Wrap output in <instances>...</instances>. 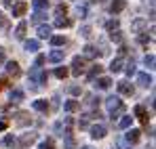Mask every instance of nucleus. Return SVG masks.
Listing matches in <instances>:
<instances>
[{
  "label": "nucleus",
  "instance_id": "1",
  "mask_svg": "<svg viewBox=\"0 0 156 149\" xmlns=\"http://www.w3.org/2000/svg\"><path fill=\"white\" fill-rule=\"evenodd\" d=\"M70 74L72 76L84 74V59H82V57H74V59H72V69H70Z\"/></svg>",
  "mask_w": 156,
  "mask_h": 149
},
{
  "label": "nucleus",
  "instance_id": "2",
  "mask_svg": "<svg viewBox=\"0 0 156 149\" xmlns=\"http://www.w3.org/2000/svg\"><path fill=\"white\" fill-rule=\"evenodd\" d=\"M116 88H118V93L125 95V97H131V95L135 93V88H133V84H131L129 80H120V82L116 84Z\"/></svg>",
  "mask_w": 156,
  "mask_h": 149
},
{
  "label": "nucleus",
  "instance_id": "3",
  "mask_svg": "<svg viewBox=\"0 0 156 149\" xmlns=\"http://www.w3.org/2000/svg\"><path fill=\"white\" fill-rule=\"evenodd\" d=\"M105 134H108V128H105L104 124L91 126V137H93V139H104Z\"/></svg>",
  "mask_w": 156,
  "mask_h": 149
},
{
  "label": "nucleus",
  "instance_id": "4",
  "mask_svg": "<svg viewBox=\"0 0 156 149\" xmlns=\"http://www.w3.org/2000/svg\"><path fill=\"white\" fill-rule=\"evenodd\" d=\"M4 65H6V74H9V76L17 78V76L21 74V69H19V63H17V61H6Z\"/></svg>",
  "mask_w": 156,
  "mask_h": 149
},
{
  "label": "nucleus",
  "instance_id": "5",
  "mask_svg": "<svg viewBox=\"0 0 156 149\" xmlns=\"http://www.w3.org/2000/svg\"><path fill=\"white\" fill-rule=\"evenodd\" d=\"M32 107H34L36 111H40V113H47V111H49V101L47 99H36L32 103Z\"/></svg>",
  "mask_w": 156,
  "mask_h": 149
},
{
  "label": "nucleus",
  "instance_id": "6",
  "mask_svg": "<svg viewBox=\"0 0 156 149\" xmlns=\"http://www.w3.org/2000/svg\"><path fill=\"white\" fill-rule=\"evenodd\" d=\"M137 84H139V86H144V88L152 86V76H150V74H146V72L137 74Z\"/></svg>",
  "mask_w": 156,
  "mask_h": 149
},
{
  "label": "nucleus",
  "instance_id": "7",
  "mask_svg": "<svg viewBox=\"0 0 156 149\" xmlns=\"http://www.w3.org/2000/svg\"><path fill=\"white\" fill-rule=\"evenodd\" d=\"M105 107H108V111H114V109L122 107V101L118 99V97H108L105 99Z\"/></svg>",
  "mask_w": 156,
  "mask_h": 149
},
{
  "label": "nucleus",
  "instance_id": "8",
  "mask_svg": "<svg viewBox=\"0 0 156 149\" xmlns=\"http://www.w3.org/2000/svg\"><path fill=\"white\" fill-rule=\"evenodd\" d=\"M125 6H127V2H125V0H114V2L110 4V13H112V15H118V13H122V11H125Z\"/></svg>",
  "mask_w": 156,
  "mask_h": 149
},
{
  "label": "nucleus",
  "instance_id": "9",
  "mask_svg": "<svg viewBox=\"0 0 156 149\" xmlns=\"http://www.w3.org/2000/svg\"><path fill=\"white\" fill-rule=\"evenodd\" d=\"M27 11V2H17L13 4V17H23Z\"/></svg>",
  "mask_w": 156,
  "mask_h": 149
},
{
  "label": "nucleus",
  "instance_id": "10",
  "mask_svg": "<svg viewBox=\"0 0 156 149\" xmlns=\"http://www.w3.org/2000/svg\"><path fill=\"white\" fill-rule=\"evenodd\" d=\"M63 57H66V50H59V49H55L53 52H49V61L51 63H59V61H63Z\"/></svg>",
  "mask_w": 156,
  "mask_h": 149
},
{
  "label": "nucleus",
  "instance_id": "11",
  "mask_svg": "<svg viewBox=\"0 0 156 149\" xmlns=\"http://www.w3.org/2000/svg\"><path fill=\"white\" fill-rule=\"evenodd\" d=\"M40 74H42V69H40L38 65H34V67L30 69V82H32L34 86H38V80H40Z\"/></svg>",
  "mask_w": 156,
  "mask_h": 149
},
{
  "label": "nucleus",
  "instance_id": "12",
  "mask_svg": "<svg viewBox=\"0 0 156 149\" xmlns=\"http://www.w3.org/2000/svg\"><path fill=\"white\" fill-rule=\"evenodd\" d=\"M135 116H137V120H141L144 124H148V111H146L144 105H135Z\"/></svg>",
  "mask_w": 156,
  "mask_h": 149
},
{
  "label": "nucleus",
  "instance_id": "13",
  "mask_svg": "<svg viewBox=\"0 0 156 149\" xmlns=\"http://www.w3.org/2000/svg\"><path fill=\"white\" fill-rule=\"evenodd\" d=\"M141 139V130H137V128H131L129 132H127V143H137Z\"/></svg>",
  "mask_w": 156,
  "mask_h": 149
},
{
  "label": "nucleus",
  "instance_id": "14",
  "mask_svg": "<svg viewBox=\"0 0 156 149\" xmlns=\"http://www.w3.org/2000/svg\"><path fill=\"white\" fill-rule=\"evenodd\" d=\"M51 32H53L51 25H38V29H36L38 38H51Z\"/></svg>",
  "mask_w": 156,
  "mask_h": 149
},
{
  "label": "nucleus",
  "instance_id": "15",
  "mask_svg": "<svg viewBox=\"0 0 156 149\" xmlns=\"http://www.w3.org/2000/svg\"><path fill=\"white\" fill-rule=\"evenodd\" d=\"M63 149H76V141H74V137L70 132L63 134Z\"/></svg>",
  "mask_w": 156,
  "mask_h": 149
},
{
  "label": "nucleus",
  "instance_id": "16",
  "mask_svg": "<svg viewBox=\"0 0 156 149\" xmlns=\"http://www.w3.org/2000/svg\"><path fill=\"white\" fill-rule=\"evenodd\" d=\"M120 69H122V57L112 59V63H110V72H112V74H118Z\"/></svg>",
  "mask_w": 156,
  "mask_h": 149
},
{
  "label": "nucleus",
  "instance_id": "17",
  "mask_svg": "<svg viewBox=\"0 0 156 149\" xmlns=\"http://www.w3.org/2000/svg\"><path fill=\"white\" fill-rule=\"evenodd\" d=\"M26 32H27V23H26V21H21V23L15 27V38H17V40H23Z\"/></svg>",
  "mask_w": 156,
  "mask_h": 149
},
{
  "label": "nucleus",
  "instance_id": "18",
  "mask_svg": "<svg viewBox=\"0 0 156 149\" xmlns=\"http://www.w3.org/2000/svg\"><path fill=\"white\" fill-rule=\"evenodd\" d=\"M34 141H36V132H30V134H23V137L19 139V145L26 147V145H32Z\"/></svg>",
  "mask_w": 156,
  "mask_h": 149
},
{
  "label": "nucleus",
  "instance_id": "19",
  "mask_svg": "<svg viewBox=\"0 0 156 149\" xmlns=\"http://www.w3.org/2000/svg\"><path fill=\"white\" fill-rule=\"evenodd\" d=\"M78 107H80V103L74 99H70V101H66V105H63V109L68 111V113H74V111H78Z\"/></svg>",
  "mask_w": 156,
  "mask_h": 149
},
{
  "label": "nucleus",
  "instance_id": "20",
  "mask_svg": "<svg viewBox=\"0 0 156 149\" xmlns=\"http://www.w3.org/2000/svg\"><path fill=\"white\" fill-rule=\"evenodd\" d=\"M23 46H26V50H30V52H36V50L40 49V42H38V40H26Z\"/></svg>",
  "mask_w": 156,
  "mask_h": 149
},
{
  "label": "nucleus",
  "instance_id": "21",
  "mask_svg": "<svg viewBox=\"0 0 156 149\" xmlns=\"http://www.w3.org/2000/svg\"><path fill=\"white\" fill-rule=\"evenodd\" d=\"M9 97H11V101H13V103H17V101H23V97H26V95H23V90L15 88V90H11V95H9Z\"/></svg>",
  "mask_w": 156,
  "mask_h": 149
},
{
  "label": "nucleus",
  "instance_id": "22",
  "mask_svg": "<svg viewBox=\"0 0 156 149\" xmlns=\"http://www.w3.org/2000/svg\"><path fill=\"white\" fill-rule=\"evenodd\" d=\"M101 69H104V67H101L99 63H97V65H93V67H91V72H89V76H87V78H89V80H95L97 76L101 74Z\"/></svg>",
  "mask_w": 156,
  "mask_h": 149
},
{
  "label": "nucleus",
  "instance_id": "23",
  "mask_svg": "<svg viewBox=\"0 0 156 149\" xmlns=\"http://www.w3.org/2000/svg\"><path fill=\"white\" fill-rule=\"evenodd\" d=\"M82 50H84V57H89V59H95V57H97V50H95L93 44H87Z\"/></svg>",
  "mask_w": 156,
  "mask_h": 149
},
{
  "label": "nucleus",
  "instance_id": "24",
  "mask_svg": "<svg viewBox=\"0 0 156 149\" xmlns=\"http://www.w3.org/2000/svg\"><path fill=\"white\" fill-rule=\"evenodd\" d=\"M32 4H34V11H47V6H49V0H34Z\"/></svg>",
  "mask_w": 156,
  "mask_h": 149
},
{
  "label": "nucleus",
  "instance_id": "25",
  "mask_svg": "<svg viewBox=\"0 0 156 149\" xmlns=\"http://www.w3.org/2000/svg\"><path fill=\"white\" fill-rule=\"evenodd\" d=\"M30 122H32V118H27L26 111L17 113V124H19V126H26V124H30Z\"/></svg>",
  "mask_w": 156,
  "mask_h": 149
},
{
  "label": "nucleus",
  "instance_id": "26",
  "mask_svg": "<svg viewBox=\"0 0 156 149\" xmlns=\"http://www.w3.org/2000/svg\"><path fill=\"white\" fill-rule=\"evenodd\" d=\"M110 84H112V80H110V78H99V80H97V88H101V90H108V88H110Z\"/></svg>",
  "mask_w": 156,
  "mask_h": 149
},
{
  "label": "nucleus",
  "instance_id": "27",
  "mask_svg": "<svg viewBox=\"0 0 156 149\" xmlns=\"http://www.w3.org/2000/svg\"><path fill=\"white\" fill-rule=\"evenodd\" d=\"M70 25H72V21L66 19V17H57L55 19V27H70Z\"/></svg>",
  "mask_w": 156,
  "mask_h": 149
},
{
  "label": "nucleus",
  "instance_id": "28",
  "mask_svg": "<svg viewBox=\"0 0 156 149\" xmlns=\"http://www.w3.org/2000/svg\"><path fill=\"white\" fill-rule=\"evenodd\" d=\"M131 122H133V118H131V116H122V120L118 122V126H120L122 130H127V128H131Z\"/></svg>",
  "mask_w": 156,
  "mask_h": 149
},
{
  "label": "nucleus",
  "instance_id": "29",
  "mask_svg": "<svg viewBox=\"0 0 156 149\" xmlns=\"http://www.w3.org/2000/svg\"><path fill=\"white\" fill-rule=\"evenodd\" d=\"M55 76H57L59 80H63V78L70 76V69H68V67H57V69H55Z\"/></svg>",
  "mask_w": 156,
  "mask_h": 149
},
{
  "label": "nucleus",
  "instance_id": "30",
  "mask_svg": "<svg viewBox=\"0 0 156 149\" xmlns=\"http://www.w3.org/2000/svg\"><path fill=\"white\" fill-rule=\"evenodd\" d=\"M51 44L53 46H63L66 44V38L63 36H51Z\"/></svg>",
  "mask_w": 156,
  "mask_h": 149
},
{
  "label": "nucleus",
  "instance_id": "31",
  "mask_svg": "<svg viewBox=\"0 0 156 149\" xmlns=\"http://www.w3.org/2000/svg\"><path fill=\"white\" fill-rule=\"evenodd\" d=\"M44 17H47V13H44V11H34V15H32V21H36V23H38V21H42Z\"/></svg>",
  "mask_w": 156,
  "mask_h": 149
},
{
  "label": "nucleus",
  "instance_id": "32",
  "mask_svg": "<svg viewBox=\"0 0 156 149\" xmlns=\"http://www.w3.org/2000/svg\"><path fill=\"white\" fill-rule=\"evenodd\" d=\"M38 149H55V141H53V139H47V141L40 143V147H38Z\"/></svg>",
  "mask_w": 156,
  "mask_h": 149
},
{
  "label": "nucleus",
  "instance_id": "33",
  "mask_svg": "<svg viewBox=\"0 0 156 149\" xmlns=\"http://www.w3.org/2000/svg\"><path fill=\"white\" fill-rule=\"evenodd\" d=\"M66 13H68V6H66V4H59V6L55 8V15H57V17H66Z\"/></svg>",
  "mask_w": 156,
  "mask_h": 149
},
{
  "label": "nucleus",
  "instance_id": "34",
  "mask_svg": "<svg viewBox=\"0 0 156 149\" xmlns=\"http://www.w3.org/2000/svg\"><path fill=\"white\" fill-rule=\"evenodd\" d=\"M110 38H112L114 42H122V34H120L118 29H114V32H110Z\"/></svg>",
  "mask_w": 156,
  "mask_h": 149
},
{
  "label": "nucleus",
  "instance_id": "35",
  "mask_svg": "<svg viewBox=\"0 0 156 149\" xmlns=\"http://www.w3.org/2000/svg\"><path fill=\"white\" fill-rule=\"evenodd\" d=\"M127 76H135V61H133V59H131L129 63H127Z\"/></svg>",
  "mask_w": 156,
  "mask_h": 149
},
{
  "label": "nucleus",
  "instance_id": "36",
  "mask_svg": "<svg viewBox=\"0 0 156 149\" xmlns=\"http://www.w3.org/2000/svg\"><path fill=\"white\" fill-rule=\"evenodd\" d=\"M78 128L82 130V128H89V116H82L80 120H78Z\"/></svg>",
  "mask_w": 156,
  "mask_h": 149
},
{
  "label": "nucleus",
  "instance_id": "37",
  "mask_svg": "<svg viewBox=\"0 0 156 149\" xmlns=\"http://www.w3.org/2000/svg\"><path fill=\"white\" fill-rule=\"evenodd\" d=\"M105 27H108V32H114V29H118V19H112V21H108V23H105Z\"/></svg>",
  "mask_w": 156,
  "mask_h": 149
},
{
  "label": "nucleus",
  "instance_id": "38",
  "mask_svg": "<svg viewBox=\"0 0 156 149\" xmlns=\"http://www.w3.org/2000/svg\"><path fill=\"white\" fill-rule=\"evenodd\" d=\"M2 143H4V147H13V145H15V137H11V134H6Z\"/></svg>",
  "mask_w": 156,
  "mask_h": 149
},
{
  "label": "nucleus",
  "instance_id": "39",
  "mask_svg": "<svg viewBox=\"0 0 156 149\" xmlns=\"http://www.w3.org/2000/svg\"><path fill=\"white\" fill-rule=\"evenodd\" d=\"M144 25H146V21H144V19H137V21H133V25H131V27H133L135 32H139Z\"/></svg>",
  "mask_w": 156,
  "mask_h": 149
},
{
  "label": "nucleus",
  "instance_id": "40",
  "mask_svg": "<svg viewBox=\"0 0 156 149\" xmlns=\"http://www.w3.org/2000/svg\"><path fill=\"white\" fill-rule=\"evenodd\" d=\"M87 13H89L87 2H84V4H78V15H80V17H87Z\"/></svg>",
  "mask_w": 156,
  "mask_h": 149
},
{
  "label": "nucleus",
  "instance_id": "41",
  "mask_svg": "<svg viewBox=\"0 0 156 149\" xmlns=\"http://www.w3.org/2000/svg\"><path fill=\"white\" fill-rule=\"evenodd\" d=\"M154 55H146V59H144V63H146V65H148V67H154Z\"/></svg>",
  "mask_w": 156,
  "mask_h": 149
},
{
  "label": "nucleus",
  "instance_id": "42",
  "mask_svg": "<svg viewBox=\"0 0 156 149\" xmlns=\"http://www.w3.org/2000/svg\"><path fill=\"white\" fill-rule=\"evenodd\" d=\"M137 40H139L141 44H148V42L152 40V36H146V34H139V36H137Z\"/></svg>",
  "mask_w": 156,
  "mask_h": 149
},
{
  "label": "nucleus",
  "instance_id": "43",
  "mask_svg": "<svg viewBox=\"0 0 156 149\" xmlns=\"http://www.w3.org/2000/svg\"><path fill=\"white\" fill-rule=\"evenodd\" d=\"M0 27H9V19H6V15L0 11Z\"/></svg>",
  "mask_w": 156,
  "mask_h": 149
},
{
  "label": "nucleus",
  "instance_id": "44",
  "mask_svg": "<svg viewBox=\"0 0 156 149\" xmlns=\"http://www.w3.org/2000/svg\"><path fill=\"white\" fill-rule=\"evenodd\" d=\"M80 34H82L84 38H89V36H91V27H89V25H82V27H80Z\"/></svg>",
  "mask_w": 156,
  "mask_h": 149
},
{
  "label": "nucleus",
  "instance_id": "45",
  "mask_svg": "<svg viewBox=\"0 0 156 149\" xmlns=\"http://www.w3.org/2000/svg\"><path fill=\"white\" fill-rule=\"evenodd\" d=\"M4 63H6V50L0 46V65H4Z\"/></svg>",
  "mask_w": 156,
  "mask_h": 149
},
{
  "label": "nucleus",
  "instance_id": "46",
  "mask_svg": "<svg viewBox=\"0 0 156 149\" xmlns=\"http://www.w3.org/2000/svg\"><path fill=\"white\" fill-rule=\"evenodd\" d=\"M47 80H49V74L42 72V74H40V80H38V84H47Z\"/></svg>",
  "mask_w": 156,
  "mask_h": 149
},
{
  "label": "nucleus",
  "instance_id": "47",
  "mask_svg": "<svg viewBox=\"0 0 156 149\" xmlns=\"http://www.w3.org/2000/svg\"><path fill=\"white\" fill-rule=\"evenodd\" d=\"M44 61H47V57H44V55H38V57H36V65H38V67H40Z\"/></svg>",
  "mask_w": 156,
  "mask_h": 149
},
{
  "label": "nucleus",
  "instance_id": "48",
  "mask_svg": "<svg viewBox=\"0 0 156 149\" xmlns=\"http://www.w3.org/2000/svg\"><path fill=\"white\" fill-rule=\"evenodd\" d=\"M70 93H72V95H80L82 90H80V86H70Z\"/></svg>",
  "mask_w": 156,
  "mask_h": 149
},
{
  "label": "nucleus",
  "instance_id": "49",
  "mask_svg": "<svg viewBox=\"0 0 156 149\" xmlns=\"http://www.w3.org/2000/svg\"><path fill=\"white\" fill-rule=\"evenodd\" d=\"M6 126H9L6 120H0V132H2V130H6Z\"/></svg>",
  "mask_w": 156,
  "mask_h": 149
},
{
  "label": "nucleus",
  "instance_id": "50",
  "mask_svg": "<svg viewBox=\"0 0 156 149\" xmlns=\"http://www.w3.org/2000/svg\"><path fill=\"white\" fill-rule=\"evenodd\" d=\"M120 149H133V147H131V143L127 145V143H122V141H120Z\"/></svg>",
  "mask_w": 156,
  "mask_h": 149
},
{
  "label": "nucleus",
  "instance_id": "51",
  "mask_svg": "<svg viewBox=\"0 0 156 149\" xmlns=\"http://www.w3.org/2000/svg\"><path fill=\"white\" fill-rule=\"evenodd\" d=\"M4 2V6H13V0H2Z\"/></svg>",
  "mask_w": 156,
  "mask_h": 149
},
{
  "label": "nucleus",
  "instance_id": "52",
  "mask_svg": "<svg viewBox=\"0 0 156 149\" xmlns=\"http://www.w3.org/2000/svg\"><path fill=\"white\" fill-rule=\"evenodd\" d=\"M80 149H93V147L91 145H84V147H80Z\"/></svg>",
  "mask_w": 156,
  "mask_h": 149
}]
</instances>
